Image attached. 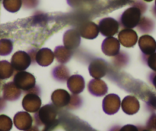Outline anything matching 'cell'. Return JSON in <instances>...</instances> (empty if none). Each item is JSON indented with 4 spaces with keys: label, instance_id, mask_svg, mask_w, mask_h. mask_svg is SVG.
<instances>
[{
    "label": "cell",
    "instance_id": "277c9868",
    "mask_svg": "<svg viewBox=\"0 0 156 131\" xmlns=\"http://www.w3.org/2000/svg\"><path fill=\"white\" fill-rule=\"evenodd\" d=\"M152 78H151V83L153 84V85L154 86V87L156 88V74H152Z\"/></svg>",
    "mask_w": 156,
    "mask_h": 131
},
{
    "label": "cell",
    "instance_id": "6da1fadb",
    "mask_svg": "<svg viewBox=\"0 0 156 131\" xmlns=\"http://www.w3.org/2000/svg\"><path fill=\"white\" fill-rule=\"evenodd\" d=\"M48 131H75L74 129L70 127H64V125H61L60 128L58 126H52V127L49 128Z\"/></svg>",
    "mask_w": 156,
    "mask_h": 131
},
{
    "label": "cell",
    "instance_id": "7a4b0ae2",
    "mask_svg": "<svg viewBox=\"0 0 156 131\" xmlns=\"http://www.w3.org/2000/svg\"><path fill=\"white\" fill-rule=\"evenodd\" d=\"M148 104L153 108L156 110V94L155 93H152L149 97V100H148Z\"/></svg>",
    "mask_w": 156,
    "mask_h": 131
},
{
    "label": "cell",
    "instance_id": "5b68a950",
    "mask_svg": "<svg viewBox=\"0 0 156 131\" xmlns=\"http://www.w3.org/2000/svg\"><path fill=\"white\" fill-rule=\"evenodd\" d=\"M153 13H154V16H156V0H155V4H154V8H153Z\"/></svg>",
    "mask_w": 156,
    "mask_h": 131
},
{
    "label": "cell",
    "instance_id": "8992f818",
    "mask_svg": "<svg viewBox=\"0 0 156 131\" xmlns=\"http://www.w3.org/2000/svg\"><path fill=\"white\" fill-rule=\"evenodd\" d=\"M154 129H155V130H156V118H155V120H154Z\"/></svg>",
    "mask_w": 156,
    "mask_h": 131
},
{
    "label": "cell",
    "instance_id": "ba28073f",
    "mask_svg": "<svg viewBox=\"0 0 156 131\" xmlns=\"http://www.w3.org/2000/svg\"><path fill=\"white\" fill-rule=\"evenodd\" d=\"M143 131H150V130H143Z\"/></svg>",
    "mask_w": 156,
    "mask_h": 131
},
{
    "label": "cell",
    "instance_id": "52a82bcc",
    "mask_svg": "<svg viewBox=\"0 0 156 131\" xmlns=\"http://www.w3.org/2000/svg\"><path fill=\"white\" fill-rule=\"evenodd\" d=\"M146 1H148V2H151V0H146Z\"/></svg>",
    "mask_w": 156,
    "mask_h": 131
},
{
    "label": "cell",
    "instance_id": "3957f363",
    "mask_svg": "<svg viewBox=\"0 0 156 131\" xmlns=\"http://www.w3.org/2000/svg\"><path fill=\"white\" fill-rule=\"evenodd\" d=\"M149 66L151 67V69L156 71V53L151 55L149 60Z\"/></svg>",
    "mask_w": 156,
    "mask_h": 131
}]
</instances>
